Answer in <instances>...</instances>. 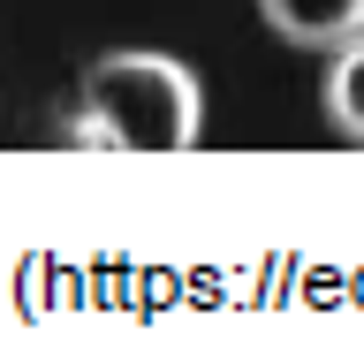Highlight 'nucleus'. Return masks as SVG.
I'll use <instances>...</instances> for the list:
<instances>
[{"instance_id": "obj_1", "label": "nucleus", "mask_w": 364, "mask_h": 364, "mask_svg": "<svg viewBox=\"0 0 364 364\" xmlns=\"http://www.w3.org/2000/svg\"><path fill=\"white\" fill-rule=\"evenodd\" d=\"M76 107L107 122L114 152H190L205 129V91L175 53H99Z\"/></svg>"}, {"instance_id": "obj_2", "label": "nucleus", "mask_w": 364, "mask_h": 364, "mask_svg": "<svg viewBox=\"0 0 364 364\" xmlns=\"http://www.w3.org/2000/svg\"><path fill=\"white\" fill-rule=\"evenodd\" d=\"M258 16L273 23V38L326 53V46H341V38L364 31V0H258Z\"/></svg>"}, {"instance_id": "obj_3", "label": "nucleus", "mask_w": 364, "mask_h": 364, "mask_svg": "<svg viewBox=\"0 0 364 364\" xmlns=\"http://www.w3.org/2000/svg\"><path fill=\"white\" fill-rule=\"evenodd\" d=\"M318 107H326V122H334L349 144H364V31L334 46L326 84H318Z\"/></svg>"}, {"instance_id": "obj_4", "label": "nucleus", "mask_w": 364, "mask_h": 364, "mask_svg": "<svg viewBox=\"0 0 364 364\" xmlns=\"http://www.w3.org/2000/svg\"><path fill=\"white\" fill-rule=\"evenodd\" d=\"M53 144H76V152H114V136H107V122H99V114H68L61 129H53Z\"/></svg>"}]
</instances>
